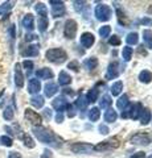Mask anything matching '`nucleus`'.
Masks as SVG:
<instances>
[{
  "label": "nucleus",
  "instance_id": "f257e3e1",
  "mask_svg": "<svg viewBox=\"0 0 152 158\" xmlns=\"http://www.w3.org/2000/svg\"><path fill=\"white\" fill-rule=\"evenodd\" d=\"M33 135H35L37 138H38V141H41L42 144H48V145H53V146H61V145H58L57 142V137L53 135V133L50 131H48L46 128H44V127H33Z\"/></svg>",
  "mask_w": 152,
  "mask_h": 158
},
{
  "label": "nucleus",
  "instance_id": "f03ea898",
  "mask_svg": "<svg viewBox=\"0 0 152 158\" xmlns=\"http://www.w3.org/2000/svg\"><path fill=\"white\" fill-rule=\"evenodd\" d=\"M45 56L48 61H50L53 63H62L67 58V54L62 49H49Z\"/></svg>",
  "mask_w": 152,
  "mask_h": 158
},
{
  "label": "nucleus",
  "instance_id": "7ed1b4c3",
  "mask_svg": "<svg viewBox=\"0 0 152 158\" xmlns=\"http://www.w3.org/2000/svg\"><path fill=\"white\" fill-rule=\"evenodd\" d=\"M95 16L99 21H107L111 17V9L106 4H99L95 8Z\"/></svg>",
  "mask_w": 152,
  "mask_h": 158
},
{
  "label": "nucleus",
  "instance_id": "20e7f679",
  "mask_svg": "<svg viewBox=\"0 0 152 158\" xmlns=\"http://www.w3.org/2000/svg\"><path fill=\"white\" fill-rule=\"evenodd\" d=\"M70 149L72 152H74L77 153V154H89L90 152L94 150V146L90 145V144H87V142H77V144H73L70 146Z\"/></svg>",
  "mask_w": 152,
  "mask_h": 158
},
{
  "label": "nucleus",
  "instance_id": "39448f33",
  "mask_svg": "<svg viewBox=\"0 0 152 158\" xmlns=\"http://www.w3.org/2000/svg\"><path fill=\"white\" fill-rule=\"evenodd\" d=\"M77 33V23L74 20H67L65 23V28H63V34L66 38H74Z\"/></svg>",
  "mask_w": 152,
  "mask_h": 158
},
{
  "label": "nucleus",
  "instance_id": "423d86ee",
  "mask_svg": "<svg viewBox=\"0 0 152 158\" xmlns=\"http://www.w3.org/2000/svg\"><path fill=\"white\" fill-rule=\"evenodd\" d=\"M52 4V15L53 17H61L65 13V6L62 2H57V0H50L49 2Z\"/></svg>",
  "mask_w": 152,
  "mask_h": 158
},
{
  "label": "nucleus",
  "instance_id": "0eeeda50",
  "mask_svg": "<svg viewBox=\"0 0 152 158\" xmlns=\"http://www.w3.org/2000/svg\"><path fill=\"white\" fill-rule=\"evenodd\" d=\"M25 118L29 123H31V124H33V125L40 127V124H41V116L38 115L37 112L31 110V108H27V110H25Z\"/></svg>",
  "mask_w": 152,
  "mask_h": 158
},
{
  "label": "nucleus",
  "instance_id": "6e6552de",
  "mask_svg": "<svg viewBox=\"0 0 152 158\" xmlns=\"http://www.w3.org/2000/svg\"><path fill=\"white\" fill-rule=\"evenodd\" d=\"M150 142H151L150 136L144 135V133H136L131 138V144H134V145H148Z\"/></svg>",
  "mask_w": 152,
  "mask_h": 158
},
{
  "label": "nucleus",
  "instance_id": "1a4fd4ad",
  "mask_svg": "<svg viewBox=\"0 0 152 158\" xmlns=\"http://www.w3.org/2000/svg\"><path fill=\"white\" fill-rule=\"evenodd\" d=\"M81 45L83 46V48H86V49H89V48H91V45L95 42V37H94V34L93 33H90V32H85L81 36Z\"/></svg>",
  "mask_w": 152,
  "mask_h": 158
},
{
  "label": "nucleus",
  "instance_id": "9d476101",
  "mask_svg": "<svg viewBox=\"0 0 152 158\" xmlns=\"http://www.w3.org/2000/svg\"><path fill=\"white\" fill-rule=\"evenodd\" d=\"M15 83H16L17 87H23L24 86V75L21 73V69H20V65L16 63V66H15Z\"/></svg>",
  "mask_w": 152,
  "mask_h": 158
},
{
  "label": "nucleus",
  "instance_id": "9b49d317",
  "mask_svg": "<svg viewBox=\"0 0 152 158\" xmlns=\"http://www.w3.org/2000/svg\"><path fill=\"white\" fill-rule=\"evenodd\" d=\"M41 90V83L38 79L32 78L28 83V92L29 94H38V91Z\"/></svg>",
  "mask_w": 152,
  "mask_h": 158
},
{
  "label": "nucleus",
  "instance_id": "f8f14e48",
  "mask_svg": "<svg viewBox=\"0 0 152 158\" xmlns=\"http://www.w3.org/2000/svg\"><path fill=\"white\" fill-rule=\"evenodd\" d=\"M23 27L28 29V31H32L33 28H35V19H33V15L31 13H28L24 16L23 19Z\"/></svg>",
  "mask_w": 152,
  "mask_h": 158
},
{
  "label": "nucleus",
  "instance_id": "ddd939ff",
  "mask_svg": "<svg viewBox=\"0 0 152 158\" xmlns=\"http://www.w3.org/2000/svg\"><path fill=\"white\" fill-rule=\"evenodd\" d=\"M119 75V70H118V63L114 62V63H110L109 66V70H107V74H106V79H114Z\"/></svg>",
  "mask_w": 152,
  "mask_h": 158
},
{
  "label": "nucleus",
  "instance_id": "4468645a",
  "mask_svg": "<svg viewBox=\"0 0 152 158\" xmlns=\"http://www.w3.org/2000/svg\"><path fill=\"white\" fill-rule=\"evenodd\" d=\"M53 107H54L56 110L61 113L67 107V103L65 100V98H57V99H54V100H53Z\"/></svg>",
  "mask_w": 152,
  "mask_h": 158
},
{
  "label": "nucleus",
  "instance_id": "2eb2a0df",
  "mask_svg": "<svg viewBox=\"0 0 152 158\" xmlns=\"http://www.w3.org/2000/svg\"><path fill=\"white\" fill-rule=\"evenodd\" d=\"M36 75L40 79H52L53 78V71L48 67H44V69H40V70L36 71Z\"/></svg>",
  "mask_w": 152,
  "mask_h": 158
},
{
  "label": "nucleus",
  "instance_id": "dca6fc26",
  "mask_svg": "<svg viewBox=\"0 0 152 158\" xmlns=\"http://www.w3.org/2000/svg\"><path fill=\"white\" fill-rule=\"evenodd\" d=\"M38 52H40V46H38V45H31V46H28L25 50L23 52V56H25V57H35V56H38Z\"/></svg>",
  "mask_w": 152,
  "mask_h": 158
},
{
  "label": "nucleus",
  "instance_id": "f3484780",
  "mask_svg": "<svg viewBox=\"0 0 152 158\" xmlns=\"http://www.w3.org/2000/svg\"><path fill=\"white\" fill-rule=\"evenodd\" d=\"M58 83H60L61 86L70 85V83H72V77L66 71H61L60 75H58Z\"/></svg>",
  "mask_w": 152,
  "mask_h": 158
},
{
  "label": "nucleus",
  "instance_id": "a211bd4d",
  "mask_svg": "<svg viewBox=\"0 0 152 158\" xmlns=\"http://www.w3.org/2000/svg\"><path fill=\"white\" fill-rule=\"evenodd\" d=\"M45 96H48V98H50V96H53L54 94L58 91L57 90V85H54V83H52V82H49V83H46L45 85Z\"/></svg>",
  "mask_w": 152,
  "mask_h": 158
},
{
  "label": "nucleus",
  "instance_id": "6ab92c4d",
  "mask_svg": "<svg viewBox=\"0 0 152 158\" xmlns=\"http://www.w3.org/2000/svg\"><path fill=\"white\" fill-rule=\"evenodd\" d=\"M98 95H99V92H98L97 88H91V90L87 92L86 95V102L87 103H94L98 100Z\"/></svg>",
  "mask_w": 152,
  "mask_h": 158
},
{
  "label": "nucleus",
  "instance_id": "aec40b11",
  "mask_svg": "<svg viewBox=\"0 0 152 158\" xmlns=\"http://www.w3.org/2000/svg\"><path fill=\"white\" fill-rule=\"evenodd\" d=\"M139 79H140V82H143V83H150V82L152 81V73L148 71V70L140 71V74H139Z\"/></svg>",
  "mask_w": 152,
  "mask_h": 158
},
{
  "label": "nucleus",
  "instance_id": "412c9836",
  "mask_svg": "<svg viewBox=\"0 0 152 158\" xmlns=\"http://www.w3.org/2000/svg\"><path fill=\"white\" fill-rule=\"evenodd\" d=\"M151 117H152V115H151V111L148 110V108H145V110H143L141 111V125H147L148 123L151 121Z\"/></svg>",
  "mask_w": 152,
  "mask_h": 158
},
{
  "label": "nucleus",
  "instance_id": "4be33fe9",
  "mask_svg": "<svg viewBox=\"0 0 152 158\" xmlns=\"http://www.w3.org/2000/svg\"><path fill=\"white\" fill-rule=\"evenodd\" d=\"M122 90H123V83H122L120 81H118V82H115L114 85L111 86V94L114 96H118L119 94L122 92Z\"/></svg>",
  "mask_w": 152,
  "mask_h": 158
},
{
  "label": "nucleus",
  "instance_id": "5701e85b",
  "mask_svg": "<svg viewBox=\"0 0 152 158\" xmlns=\"http://www.w3.org/2000/svg\"><path fill=\"white\" fill-rule=\"evenodd\" d=\"M44 102H45V100H44V98L40 96V95H36V96H33L31 99V104L35 108H41L44 106Z\"/></svg>",
  "mask_w": 152,
  "mask_h": 158
},
{
  "label": "nucleus",
  "instance_id": "b1692460",
  "mask_svg": "<svg viewBox=\"0 0 152 158\" xmlns=\"http://www.w3.org/2000/svg\"><path fill=\"white\" fill-rule=\"evenodd\" d=\"M141 111H143V107H141L140 103H138V104H135V106H132V110H131V117L132 118H138L139 115L141 113Z\"/></svg>",
  "mask_w": 152,
  "mask_h": 158
},
{
  "label": "nucleus",
  "instance_id": "393cba45",
  "mask_svg": "<svg viewBox=\"0 0 152 158\" xmlns=\"http://www.w3.org/2000/svg\"><path fill=\"white\" fill-rule=\"evenodd\" d=\"M143 40L145 41L147 46H148L150 49H152V31H150V29L143 31Z\"/></svg>",
  "mask_w": 152,
  "mask_h": 158
},
{
  "label": "nucleus",
  "instance_id": "a878e982",
  "mask_svg": "<svg viewBox=\"0 0 152 158\" xmlns=\"http://www.w3.org/2000/svg\"><path fill=\"white\" fill-rule=\"evenodd\" d=\"M126 41L128 45H136L139 41V36H138V33H135V32H132V33H128V36L126 37Z\"/></svg>",
  "mask_w": 152,
  "mask_h": 158
},
{
  "label": "nucleus",
  "instance_id": "bb28decb",
  "mask_svg": "<svg viewBox=\"0 0 152 158\" xmlns=\"http://www.w3.org/2000/svg\"><path fill=\"white\" fill-rule=\"evenodd\" d=\"M98 65V59L95 57H91V58H87L85 61V66L87 70H93V69H95Z\"/></svg>",
  "mask_w": 152,
  "mask_h": 158
},
{
  "label": "nucleus",
  "instance_id": "cd10ccee",
  "mask_svg": "<svg viewBox=\"0 0 152 158\" xmlns=\"http://www.w3.org/2000/svg\"><path fill=\"white\" fill-rule=\"evenodd\" d=\"M116 117H118V115L114 110H109L105 113V121H107V123H114L116 120Z\"/></svg>",
  "mask_w": 152,
  "mask_h": 158
},
{
  "label": "nucleus",
  "instance_id": "c85d7f7f",
  "mask_svg": "<svg viewBox=\"0 0 152 158\" xmlns=\"http://www.w3.org/2000/svg\"><path fill=\"white\" fill-rule=\"evenodd\" d=\"M36 12L40 15L41 17H46V15H48L46 6H45V4H42V3H37L36 4Z\"/></svg>",
  "mask_w": 152,
  "mask_h": 158
},
{
  "label": "nucleus",
  "instance_id": "c756f323",
  "mask_svg": "<svg viewBox=\"0 0 152 158\" xmlns=\"http://www.w3.org/2000/svg\"><path fill=\"white\" fill-rule=\"evenodd\" d=\"M99 117H101L99 108H91V110L89 111V118H90L91 121H97Z\"/></svg>",
  "mask_w": 152,
  "mask_h": 158
},
{
  "label": "nucleus",
  "instance_id": "7c9ffc66",
  "mask_svg": "<svg viewBox=\"0 0 152 158\" xmlns=\"http://www.w3.org/2000/svg\"><path fill=\"white\" fill-rule=\"evenodd\" d=\"M116 106H118L119 110H124V108L128 106V96H127V95L120 96L119 100H118V103H116Z\"/></svg>",
  "mask_w": 152,
  "mask_h": 158
},
{
  "label": "nucleus",
  "instance_id": "2f4dec72",
  "mask_svg": "<svg viewBox=\"0 0 152 158\" xmlns=\"http://www.w3.org/2000/svg\"><path fill=\"white\" fill-rule=\"evenodd\" d=\"M122 56H123V59L126 62H128L132 57V49L130 46H124L123 50H122Z\"/></svg>",
  "mask_w": 152,
  "mask_h": 158
},
{
  "label": "nucleus",
  "instance_id": "473e14b6",
  "mask_svg": "<svg viewBox=\"0 0 152 158\" xmlns=\"http://www.w3.org/2000/svg\"><path fill=\"white\" fill-rule=\"evenodd\" d=\"M48 25H49L48 19L46 17H40V20H38V29H40V32H45Z\"/></svg>",
  "mask_w": 152,
  "mask_h": 158
},
{
  "label": "nucleus",
  "instance_id": "72a5a7b5",
  "mask_svg": "<svg viewBox=\"0 0 152 158\" xmlns=\"http://www.w3.org/2000/svg\"><path fill=\"white\" fill-rule=\"evenodd\" d=\"M23 141H24V145H25L27 148H29V149L35 148V142H33V140H32V137H31V136L24 135V136H23Z\"/></svg>",
  "mask_w": 152,
  "mask_h": 158
},
{
  "label": "nucleus",
  "instance_id": "f704fd0d",
  "mask_svg": "<svg viewBox=\"0 0 152 158\" xmlns=\"http://www.w3.org/2000/svg\"><path fill=\"white\" fill-rule=\"evenodd\" d=\"M13 108L12 107H7L6 110H4V112H3V117L6 118V120H12L13 118Z\"/></svg>",
  "mask_w": 152,
  "mask_h": 158
},
{
  "label": "nucleus",
  "instance_id": "c9c22d12",
  "mask_svg": "<svg viewBox=\"0 0 152 158\" xmlns=\"http://www.w3.org/2000/svg\"><path fill=\"white\" fill-rule=\"evenodd\" d=\"M110 104H111V99H110V96L105 95L103 98H102L101 103H99L101 108H102V110H105V108H109V107H110Z\"/></svg>",
  "mask_w": 152,
  "mask_h": 158
},
{
  "label": "nucleus",
  "instance_id": "e433bc0d",
  "mask_svg": "<svg viewBox=\"0 0 152 158\" xmlns=\"http://www.w3.org/2000/svg\"><path fill=\"white\" fill-rule=\"evenodd\" d=\"M110 32H111V28L109 25H105V27H102L99 29V36L102 38H106V37H109L110 36Z\"/></svg>",
  "mask_w": 152,
  "mask_h": 158
},
{
  "label": "nucleus",
  "instance_id": "4c0bfd02",
  "mask_svg": "<svg viewBox=\"0 0 152 158\" xmlns=\"http://www.w3.org/2000/svg\"><path fill=\"white\" fill-rule=\"evenodd\" d=\"M0 144L4 145V146H12L13 141L11 137H7V136H2L0 137Z\"/></svg>",
  "mask_w": 152,
  "mask_h": 158
},
{
  "label": "nucleus",
  "instance_id": "58836bf2",
  "mask_svg": "<svg viewBox=\"0 0 152 158\" xmlns=\"http://www.w3.org/2000/svg\"><path fill=\"white\" fill-rule=\"evenodd\" d=\"M11 8H12V3L11 2H7V3L2 4V6H0V16H2L3 13H7Z\"/></svg>",
  "mask_w": 152,
  "mask_h": 158
},
{
  "label": "nucleus",
  "instance_id": "ea45409f",
  "mask_svg": "<svg viewBox=\"0 0 152 158\" xmlns=\"http://www.w3.org/2000/svg\"><path fill=\"white\" fill-rule=\"evenodd\" d=\"M76 104H77V107L80 108V110H85L86 106H87V102H86L85 98L81 96V98H78V100L76 102Z\"/></svg>",
  "mask_w": 152,
  "mask_h": 158
},
{
  "label": "nucleus",
  "instance_id": "a19ab883",
  "mask_svg": "<svg viewBox=\"0 0 152 158\" xmlns=\"http://www.w3.org/2000/svg\"><path fill=\"white\" fill-rule=\"evenodd\" d=\"M109 44L112 46H118V45H120V38L118 37V36H112L110 40H109Z\"/></svg>",
  "mask_w": 152,
  "mask_h": 158
},
{
  "label": "nucleus",
  "instance_id": "79ce46f5",
  "mask_svg": "<svg viewBox=\"0 0 152 158\" xmlns=\"http://www.w3.org/2000/svg\"><path fill=\"white\" fill-rule=\"evenodd\" d=\"M23 66H24V69H27L28 71H31L32 69H33V62L32 61H24L23 62Z\"/></svg>",
  "mask_w": 152,
  "mask_h": 158
},
{
  "label": "nucleus",
  "instance_id": "37998d69",
  "mask_svg": "<svg viewBox=\"0 0 152 158\" xmlns=\"http://www.w3.org/2000/svg\"><path fill=\"white\" fill-rule=\"evenodd\" d=\"M69 69H72L73 71H78L80 70V65H78L77 61H73V62L69 63Z\"/></svg>",
  "mask_w": 152,
  "mask_h": 158
},
{
  "label": "nucleus",
  "instance_id": "c03bdc74",
  "mask_svg": "<svg viewBox=\"0 0 152 158\" xmlns=\"http://www.w3.org/2000/svg\"><path fill=\"white\" fill-rule=\"evenodd\" d=\"M85 4H86L85 2H74V8L77 9V11H81Z\"/></svg>",
  "mask_w": 152,
  "mask_h": 158
},
{
  "label": "nucleus",
  "instance_id": "a18cd8bd",
  "mask_svg": "<svg viewBox=\"0 0 152 158\" xmlns=\"http://www.w3.org/2000/svg\"><path fill=\"white\" fill-rule=\"evenodd\" d=\"M130 158H145V153L144 152H138L135 154H132Z\"/></svg>",
  "mask_w": 152,
  "mask_h": 158
},
{
  "label": "nucleus",
  "instance_id": "49530a36",
  "mask_svg": "<svg viewBox=\"0 0 152 158\" xmlns=\"http://www.w3.org/2000/svg\"><path fill=\"white\" fill-rule=\"evenodd\" d=\"M8 158H21V154L20 153H17V152H11L9 153V156Z\"/></svg>",
  "mask_w": 152,
  "mask_h": 158
},
{
  "label": "nucleus",
  "instance_id": "de8ad7c7",
  "mask_svg": "<svg viewBox=\"0 0 152 158\" xmlns=\"http://www.w3.org/2000/svg\"><path fill=\"white\" fill-rule=\"evenodd\" d=\"M99 131H101L102 135H107V133H109V128H107L106 125H101L99 127Z\"/></svg>",
  "mask_w": 152,
  "mask_h": 158
},
{
  "label": "nucleus",
  "instance_id": "09e8293b",
  "mask_svg": "<svg viewBox=\"0 0 152 158\" xmlns=\"http://www.w3.org/2000/svg\"><path fill=\"white\" fill-rule=\"evenodd\" d=\"M36 38H37L36 34H27V36H25L27 41H33V40H36Z\"/></svg>",
  "mask_w": 152,
  "mask_h": 158
},
{
  "label": "nucleus",
  "instance_id": "8fccbe9b",
  "mask_svg": "<svg viewBox=\"0 0 152 158\" xmlns=\"http://www.w3.org/2000/svg\"><path fill=\"white\" fill-rule=\"evenodd\" d=\"M62 120H63V116H62V113H60V112H58V113H57V116H56V121H57V123H62Z\"/></svg>",
  "mask_w": 152,
  "mask_h": 158
},
{
  "label": "nucleus",
  "instance_id": "3c124183",
  "mask_svg": "<svg viewBox=\"0 0 152 158\" xmlns=\"http://www.w3.org/2000/svg\"><path fill=\"white\" fill-rule=\"evenodd\" d=\"M41 158H52V153L49 152V150H45L44 152V154H42V157Z\"/></svg>",
  "mask_w": 152,
  "mask_h": 158
},
{
  "label": "nucleus",
  "instance_id": "603ef678",
  "mask_svg": "<svg viewBox=\"0 0 152 158\" xmlns=\"http://www.w3.org/2000/svg\"><path fill=\"white\" fill-rule=\"evenodd\" d=\"M44 115H45L48 118H50V117H52V111L49 110V108H46V110L44 111Z\"/></svg>",
  "mask_w": 152,
  "mask_h": 158
},
{
  "label": "nucleus",
  "instance_id": "864d4df0",
  "mask_svg": "<svg viewBox=\"0 0 152 158\" xmlns=\"http://www.w3.org/2000/svg\"><path fill=\"white\" fill-rule=\"evenodd\" d=\"M3 95H4V90H3V91H0V99H2Z\"/></svg>",
  "mask_w": 152,
  "mask_h": 158
},
{
  "label": "nucleus",
  "instance_id": "5fc2aeb1",
  "mask_svg": "<svg viewBox=\"0 0 152 158\" xmlns=\"http://www.w3.org/2000/svg\"><path fill=\"white\" fill-rule=\"evenodd\" d=\"M148 12H150V13H152V6L150 7V9H148Z\"/></svg>",
  "mask_w": 152,
  "mask_h": 158
},
{
  "label": "nucleus",
  "instance_id": "6e6d98bb",
  "mask_svg": "<svg viewBox=\"0 0 152 158\" xmlns=\"http://www.w3.org/2000/svg\"><path fill=\"white\" fill-rule=\"evenodd\" d=\"M150 158H152V156H151V157H150Z\"/></svg>",
  "mask_w": 152,
  "mask_h": 158
}]
</instances>
